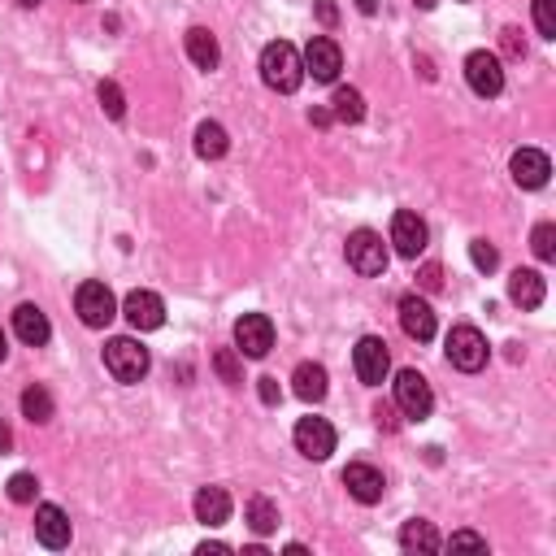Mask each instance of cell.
Returning a JSON list of instances; mask_svg holds the SVG:
<instances>
[{
	"label": "cell",
	"mask_w": 556,
	"mask_h": 556,
	"mask_svg": "<svg viewBox=\"0 0 556 556\" xmlns=\"http://www.w3.org/2000/svg\"><path fill=\"white\" fill-rule=\"evenodd\" d=\"M509 170H513V183L517 187H526V192H539V187L548 183V174H552V161H548V153H539V148H517L513 161H509Z\"/></svg>",
	"instance_id": "13"
},
{
	"label": "cell",
	"mask_w": 556,
	"mask_h": 556,
	"mask_svg": "<svg viewBox=\"0 0 556 556\" xmlns=\"http://www.w3.org/2000/svg\"><path fill=\"white\" fill-rule=\"evenodd\" d=\"M235 348H239V357L261 361L265 352L274 348V322L265 318V313H244V318L235 322Z\"/></svg>",
	"instance_id": "8"
},
{
	"label": "cell",
	"mask_w": 556,
	"mask_h": 556,
	"mask_svg": "<svg viewBox=\"0 0 556 556\" xmlns=\"http://www.w3.org/2000/svg\"><path fill=\"white\" fill-rule=\"evenodd\" d=\"M300 61H305V74H313V83H335L339 70H344V53H339V44L326 40V35H313Z\"/></svg>",
	"instance_id": "10"
},
{
	"label": "cell",
	"mask_w": 556,
	"mask_h": 556,
	"mask_svg": "<svg viewBox=\"0 0 556 556\" xmlns=\"http://www.w3.org/2000/svg\"><path fill=\"white\" fill-rule=\"evenodd\" d=\"M396 409L404 413V417H413V422H422V417H431V409H435V391H431V383H426L417 370H400L396 374Z\"/></svg>",
	"instance_id": "5"
},
{
	"label": "cell",
	"mask_w": 556,
	"mask_h": 556,
	"mask_svg": "<svg viewBox=\"0 0 556 556\" xmlns=\"http://www.w3.org/2000/svg\"><path fill=\"white\" fill-rule=\"evenodd\" d=\"M530 248H535L539 261H556V226L552 222H539L535 235H530Z\"/></svg>",
	"instance_id": "29"
},
{
	"label": "cell",
	"mask_w": 556,
	"mask_h": 556,
	"mask_svg": "<svg viewBox=\"0 0 556 556\" xmlns=\"http://www.w3.org/2000/svg\"><path fill=\"white\" fill-rule=\"evenodd\" d=\"M348 265L357 274L365 278H378L387 270V244H383V235L370 231V226H361V231H352L348 235Z\"/></svg>",
	"instance_id": "4"
},
{
	"label": "cell",
	"mask_w": 556,
	"mask_h": 556,
	"mask_svg": "<svg viewBox=\"0 0 556 556\" xmlns=\"http://www.w3.org/2000/svg\"><path fill=\"white\" fill-rule=\"evenodd\" d=\"M292 439H296L300 457H309V461H326L335 452V426L326 422V417H300Z\"/></svg>",
	"instance_id": "9"
},
{
	"label": "cell",
	"mask_w": 556,
	"mask_h": 556,
	"mask_svg": "<svg viewBox=\"0 0 556 556\" xmlns=\"http://www.w3.org/2000/svg\"><path fill=\"white\" fill-rule=\"evenodd\" d=\"M187 57H192L196 70H218L222 48H218V40H213L205 27H192V31H187Z\"/></svg>",
	"instance_id": "23"
},
{
	"label": "cell",
	"mask_w": 556,
	"mask_h": 556,
	"mask_svg": "<svg viewBox=\"0 0 556 556\" xmlns=\"http://www.w3.org/2000/svg\"><path fill=\"white\" fill-rule=\"evenodd\" d=\"M18 5H22V9H35V5H40V0H18Z\"/></svg>",
	"instance_id": "44"
},
{
	"label": "cell",
	"mask_w": 556,
	"mask_h": 556,
	"mask_svg": "<svg viewBox=\"0 0 556 556\" xmlns=\"http://www.w3.org/2000/svg\"><path fill=\"white\" fill-rule=\"evenodd\" d=\"M35 491H40L35 474H14V478H9V500H14V504H31Z\"/></svg>",
	"instance_id": "32"
},
{
	"label": "cell",
	"mask_w": 556,
	"mask_h": 556,
	"mask_svg": "<svg viewBox=\"0 0 556 556\" xmlns=\"http://www.w3.org/2000/svg\"><path fill=\"white\" fill-rule=\"evenodd\" d=\"M331 105H335V118L339 122H361L365 118V100H361L357 87H339Z\"/></svg>",
	"instance_id": "28"
},
{
	"label": "cell",
	"mask_w": 556,
	"mask_h": 556,
	"mask_svg": "<svg viewBox=\"0 0 556 556\" xmlns=\"http://www.w3.org/2000/svg\"><path fill=\"white\" fill-rule=\"evenodd\" d=\"M22 417L35 422V426L53 422V396H48L44 387H27V391H22Z\"/></svg>",
	"instance_id": "25"
},
{
	"label": "cell",
	"mask_w": 556,
	"mask_h": 556,
	"mask_svg": "<svg viewBox=\"0 0 556 556\" xmlns=\"http://www.w3.org/2000/svg\"><path fill=\"white\" fill-rule=\"evenodd\" d=\"M100 105H105V113H109V118L113 122H118L122 118V113H126V100H122V87L118 83H113V79H105V83H100Z\"/></svg>",
	"instance_id": "30"
},
{
	"label": "cell",
	"mask_w": 556,
	"mask_h": 556,
	"mask_svg": "<svg viewBox=\"0 0 556 556\" xmlns=\"http://www.w3.org/2000/svg\"><path fill=\"white\" fill-rule=\"evenodd\" d=\"M14 335L22 339V344H31V348H44V344H48V335H53V326H48L44 309H35V305H18V309H14Z\"/></svg>",
	"instance_id": "18"
},
{
	"label": "cell",
	"mask_w": 556,
	"mask_h": 556,
	"mask_svg": "<svg viewBox=\"0 0 556 556\" xmlns=\"http://www.w3.org/2000/svg\"><path fill=\"white\" fill-rule=\"evenodd\" d=\"M35 539L53 552L70 543V517L61 504H40V509H35Z\"/></svg>",
	"instance_id": "17"
},
{
	"label": "cell",
	"mask_w": 556,
	"mask_h": 556,
	"mask_svg": "<svg viewBox=\"0 0 556 556\" xmlns=\"http://www.w3.org/2000/svg\"><path fill=\"white\" fill-rule=\"evenodd\" d=\"M491 348H487V335L478 326H452L448 331V361L465 374H478L487 365Z\"/></svg>",
	"instance_id": "3"
},
{
	"label": "cell",
	"mask_w": 556,
	"mask_h": 556,
	"mask_svg": "<svg viewBox=\"0 0 556 556\" xmlns=\"http://www.w3.org/2000/svg\"><path fill=\"white\" fill-rule=\"evenodd\" d=\"M535 27L543 40H556V0H535Z\"/></svg>",
	"instance_id": "31"
},
{
	"label": "cell",
	"mask_w": 556,
	"mask_h": 556,
	"mask_svg": "<svg viewBox=\"0 0 556 556\" xmlns=\"http://www.w3.org/2000/svg\"><path fill=\"white\" fill-rule=\"evenodd\" d=\"M5 352H9V339H5V331H0V361H5Z\"/></svg>",
	"instance_id": "43"
},
{
	"label": "cell",
	"mask_w": 556,
	"mask_h": 556,
	"mask_svg": "<svg viewBox=\"0 0 556 556\" xmlns=\"http://www.w3.org/2000/svg\"><path fill=\"white\" fill-rule=\"evenodd\" d=\"M226 148H231V139H226L222 122H200L196 126V157L218 161V157H226Z\"/></svg>",
	"instance_id": "24"
},
{
	"label": "cell",
	"mask_w": 556,
	"mask_h": 556,
	"mask_svg": "<svg viewBox=\"0 0 556 556\" xmlns=\"http://www.w3.org/2000/svg\"><path fill=\"white\" fill-rule=\"evenodd\" d=\"M261 79H265V87H274V92L292 96L296 87L305 83V61H300L296 44H287V40L265 44L261 48Z\"/></svg>",
	"instance_id": "1"
},
{
	"label": "cell",
	"mask_w": 556,
	"mask_h": 556,
	"mask_svg": "<svg viewBox=\"0 0 556 556\" xmlns=\"http://www.w3.org/2000/svg\"><path fill=\"white\" fill-rule=\"evenodd\" d=\"M470 261H474L483 274H491V270H496V265H500V252L491 248L487 239H474V244H470Z\"/></svg>",
	"instance_id": "33"
},
{
	"label": "cell",
	"mask_w": 556,
	"mask_h": 556,
	"mask_svg": "<svg viewBox=\"0 0 556 556\" xmlns=\"http://www.w3.org/2000/svg\"><path fill=\"white\" fill-rule=\"evenodd\" d=\"M400 548L404 552H439V548H444V539H439V530L431 522L413 517V522L400 526Z\"/></svg>",
	"instance_id": "22"
},
{
	"label": "cell",
	"mask_w": 556,
	"mask_h": 556,
	"mask_svg": "<svg viewBox=\"0 0 556 556\" xmlns=\"http://www.w3.org/2000/svg\"><path fill=\"white\" fill-rule=\"evenodd\" d=\"M248 526L257 530V535H270V530H278V504L270 496H252L248 500Z\"/></svg>",
	"instance_id": "26"
},
{
	"label": "cell",
	"mask_w": 556,
	"mask_h": 556,
	"mask_svg": "<svg viewBox=\"0 0 556 556\" xmlns=\"http://www.w3.org/2000/svg\"><path fill=\"white\" fill-rule=\"evenodd\" d=\"M239 361H244V357H239V348H218V352H213V370H218L222 383H231V387L244 383V365H239Z\"/></svg>",
	"instance_id": "27"
},
{
	"label": "cell",
	"mask_w": 556,
	"mask_h": 556,
	"mask_svg": "<svg viewBox=\"0 0 556 556\" xmlns=\"http://www.w3.org/2000/svg\"><path fill=\"white\" fill-rule=\"evenodd\" d=\"M391 244H396L400 257H417V252H426V244H431V231H426V222L417 218L413 209H400L396 218H391Z\"/></svg>",
	"instance_id": "11"
},
{
	"label": "cell",
	"mask_w": 556,
	"mask_h": 556,
	"mask_svg": "<svg viewBox=\"0 0 556 556\" xmlns=\"http://www.w3.org/2000/svg\"><path fill=\"white\" fill-rule=\"evenodd\" d=\"M9 448H14V431H9V426L0 422V452H9Z\"/></svg>",
	"instance_id": "40"
},
{
	"label": "cell",
	"mask_w": 556,
	"mask_h": 556,
	"mask_svg": "<svg viewBox=\"0 0 556 556\" xmlns=\"http://www.w3.org/2000/svg\"><path fill=\"white\" fill-rule=\"evenodd\" d=\"M357 9L361 14H378V0H357Z\"/></svg>",
	"instance_id": "41"
},
{
	"label": "cell",
	"mask_w": 556,
	"mask_h": 556,
	"mask_svg": "<svg viewBox=\"0 0 556 556\" xmlns=\"http://www.w3.org/2000/svg\"><path fill=\"white\" fill-rule=\"evenodd\" d=\"M452 548H487V539L474 535V530H457V535H452Z\"/></svg>",
	"instance_id": "36"
},
{
	"label": "cell",
	"mask_w": 556,
	"mask_h": 556,
	"mask_svg": "<svg viewBox=\"0 0 556 556\" xmlns=\"http://www.w3.org/2000/svg\"><path fill=\"white\" fill-rule=\"evenodd\" d=\"M500 44H504V53H509V57H522V53H526V44H522V31H513V27L500 35Z\"/></svg>",
	"instance_id": "35"
},
{
	"label": "cell",
	"mask_w": 556,
	"mask_h": 556,
	"mask_svg": "<svg viewBox=\"0 0 556 556\" xmlns=\"http://www.w3.org/2000/svg\"><path fill=\"white\" fill-rule=\"evenodd\" d=\"M261 400H265V404H278V400H283V387H278V378H261Z\"/></svg>",
	"instance_id": "37"
},
{
	"label": "cell",
	"mask_w": 556,
	"mask_h": 556,
	"mask_svg": "<svg viewBox=\"0 0 556 556\" xmlns=\"http://www.w3.org/2000/svg\"><path fill=\"white\" fill-rule=\"evenodd\" d=\"M192 509H196V522L222 526L226 517H231V496H226V487H200L196 500H192Z\"/></svg>",
	"instance_id": "19"
},
{
	"label": "cell",
	"mask_w": 556,
	"mask_h": 556,
	"mask_svg": "<svg viewBox=\"0 0 556 556\" xmlns=\"http://www.w3.org/2000/svg\"><path fill=\"white\" fill-rule=\"evenodd\" d=\"M465 79L478 96H500L504 92V66L496 53H470L465 57Z\"/></svg>",
	"instance_id": "12"
},
{
	"label": "cell",
	"mask_w": 556,
	"mask_h": 556,
	"mask_svg": "<svg viewBox=\"0 0 556 556\" xmlns=\"http://www.w3.org/2000/svg\"><path fill=\"white\" fill-rule=\"evenodd\" d=\"M122 313L135 331H157V326L166 322V305H161L157 292H131L122 300Z\"/></svg>",
	"instance_id": "15"
},
{
	"label": "cell",
	"mask_w": 556,
	"mask_h": 556,
	"mask_svg": "<svg viewBox=\"0 0 556 556\" xmlns=\"http://www.w3.org/2000/svg\"><path fill=\"white\" fill-rule=\"evenodd\" d=\"M148 365H153V357H148V348L139 344V339L131 335H118L105 344V370L118 378V383H139V378L148 374Z\"/></svg>",
	"instance_id": "2"
},
{
	"label": "cell",
	"mask_w": 556,
	"mask_h": 556,
	"mask_svg": "<svg viewBox=\"0 0 556 556\" xmlns=\"http://www.w3.org/2000/svg\"><path fill=\"white\" fill-rule=\"evenodd\" d=\"M318 18L326 22V27H335V5H331V0H322V5H318Z\"/></svg>",
	"instance_id": "39"
},
{
	"label": "cell",
	"mask_w": 556,
	"mask_h": 556,
	"mask_svg": "<svg viewBox=\"0 0 556 556\" xmlns=\"http://www.w3.org/2000/svg\"><path fill=\"white\" fill-rule=\"evenodd\" d=\"M413 5H417V9H435L439 0H413Z\"/></svg>",
	"instance_id": "42"
},
{
	"label": "cell",
	"mask_w": 556,
	"mask_h": 556,
	"mask_svg": "<svg viewBox=\"0 0 556 556\" xmlns=\"http://www.w3.org/2000/svg\"><path fill=\"white\" fill-rule=\"evenodd\" d=\"M344 487H348V496H352V500H361V504H378V500H383V491H387V478H383V470H374V465L352 461L348 470H344Z\"/></svg>",
	"instance_id": "14"
},
{
	"label": "cell",
	"mask_w": 556,
	"mask_h": 556,
	"mask_svg": "<svg viewBox=\"0 0 556 556\" xmlns=\"http://www.w3.org/2000/svg\"><path fill=\"white\" fill-rule=\"evenodd\" d=\"M292 383H296V396L305 400V404H318V400H326V391H331V378H326V370H322L318 361L296 365Z\"/></svg>",
	"instance_id": "20"
},
{
	"label": "cell",
	"mask_w": 556,
	"mask_h": 556,
	"mask_svg": "<svg viewBox=\"0 0 556 556\" xmlns=\"http://www.w3.org/2000/svg\"><path fill=\"white\" fill-rule=\"evenodd\" d=\"M374 417H378V426H387V431H396V409H391V404H378V409H374Z\"/></svg>",
	"instance_id": "38"
},
{
	"label": "cell",
	"mask_w": 556,
	"mask_h": 556,
	"mask_svg": "<svg viewBox=\"0 0 556 556\" xmlns=\"http://www.w3.org/2000/svg\"><path fill=\"white\" fill-rule=\"evenodd\" d=\"M352 370H357V378L365 387H378V383H387V374H391V352L387 344L378 335H365L357 348H352Z\"/></svg>",
	"instance_id": "6"
},
{
	"label": "cell",
	"mask_w": 556,
	"mask_h": 556,
	"mask_svg": "<svg viewBox=\"0 0 556 556\" xmlns=\"http://www.w3.org/2000/svg\"><path fill=\"white\" fill-rule=\"evenodd\" d=\"M543 274L539 270H513V278H509V300L513 305H522V309H539L543 305Z\"/></svg>",
	"instance_id": "21"
},
{
	"label": "cell",
	"mask_w": 556,
	"mask_h": 556,
	"mask_svg": "<svg viewBox=\"0 0 556 556\" xmlns=\"http://www.w3.org/2000/svg\"><path fill=\"white\" fill-rule=\"evenodd\" d=\"M417 283H422V292H439V287H444V270H439L435 261L422 265V270H417Z\"/></svg>",
	"instance_id": "34"
},
{
	"label": "cell",
	"mask_w": 556,
	"mask_h": 556,
	"mask_svg": "<svg viewBox=\"0 0 556 556\" xmlns=\"http://www.w3.org/2000/svg\"><path fill=\"white\" fill-rule=\"evenodd\" d=\"M400 326L404 335L417 339V344H426V339H435V309L426 305L422 296H400Z\"/></svg>",
	"instance_id": "16"
},
{
	"label": "cell",
	"mask_w": 556,
	"mask_h": 556,
	"mask_svg": "<svg viewBox=\"0 0 556 556\" xmlns=\"http://www.w3.org/2000/svg\"><path fill=\"white\" fill-rule=\"evenodd\" d=\"M74 309H79L83 326H92V331H100V326H109L118 318V300H113L105 283H83L79 292H74Z\"/></svg>",
	"instance_id": "7"
}]
</instances>
